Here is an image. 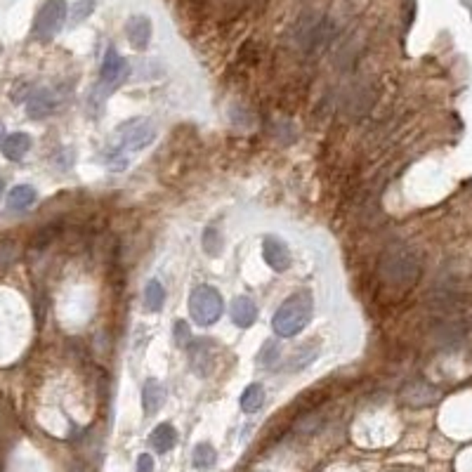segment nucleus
<instances>
[{
  "label": "nucleus",
  "instance_id": "cd10ccee",
  "mask_svg": "<svg viewBox=\"0 0 472 472\" xmlns=\"http://www.w3.org/2000/svg\"><path fill=\"white\" fill-rule=\"evenodd\" d=\"M3 194H5V182L0 180V198H3Z\"/></svg>",
  "mask_w": 472,
  "mask_h": 472
},
{
  "label": "nucleus",
  "instance_id": "2eb2a0df",
  "mask_svg": "<svg viewBox=\"0 0 472 472\" xmlns=\"http://www.w3.org/2000/svg\"><path fill=\"white\" fill-rule=\"evenodd\" d=\"M149 444L154 446V451H156V454H168V451H173V446L177 444L175 428H173L170 423L156 425V428L151 430V435H149Z\"/></svg>",
  "mask_w": 472,
  "mask_h": 472
},
{
  "label": "nucleus",
  "instance_id": "aec40b11",
  "mask_svg": "<svg viewBox=\"0 0 472 472\" xmlns=\"http://www.w3.org/2000/svg\"><path fill=\"white\" fill-rule=\"evenodd\" d=\"M163 302H166L163 283L156 281V279H151L147 283V288H144V305H147V309H149V312H159V309L163 307Z\"/></svg>",
  "mask_w": 472,
  "mask_h": 472
},
{
  "label": "nucleus",
  "instance_id": "ddd939ff",
  "mask_svg": "<svg viewBox=\"0 0 472 472\" xmlns=\"http://www.w3.org/2000/svg\"><path fill=\"white\" fill-rule=\"evenodd\" d=\"M31 149V135L27 133H10L0 142V151L8 161H22Z\"/></svg>",
  "mask_w": 472,
  "mask_h": 472
},
{
  "label": "nucleus",
  "instance_id": "39448f33",
  "mask_svg": "<svg viewBox=\"0 0 472 472\" xmlns=\"http://www.w3.org/2000/svg\"><path fill=\"white\" fill-rule=\"evenodd\" d=\"M116 133H119L121 149H128V151H140L156 140V126L149 119H142V116L121 123Z\"/></svg>",
  "mask_w": 472,
  "mask_h": 472
},
{
  "label": "nucleus",
  "instance_id": "a211bd4d",
  "mask_svg": "<svg viewBox=\"0 0 472 472\" xmlns=\"http://www.w3.org/2000/svg\"><path fill=\"white\" fill-rule=\"evenodd\" d=\"M439 397V392L435 387L425 385V383H413L404 390V399L406 404H413V406H423V404H432L435 399Z\"/></svg>",
  "mask_w": 472,
  "mask_h": 472
},
{
  "label": "nucleus",
  "instance_id": "9b49d317",
  "mask_svg": "<svg viewBox=\"0 0 472 472\" xmlns=\"http://www.w3.org/2000/svg\"><path fill=\"white\" fill-rule=\"evenodd\" d=\"M166 402V387L156 378H147L142 385V409L147 416H154Z\"/></svg>",
  "mask_w": 472,
  "mask_h": 472
},
{
  "label": "nucleus",
  "instance_id": "4be33fe9",
  "mask_svg": "<svg viewBox=\"0 0 472 472\" xmlns=\"http://www.w3.org/2000/svg\"><path fill=\"white\" fill-rule=\"evenodd\" d=\"M201 243H203V250L210 257H217L220 253H222V236H220V231L215 227H208L203 231Z\"/></svg>",
  "mask_w": 472,
  "mask_h": 472
},
{
  "label": "nucleus",
  "instance_id": "f03ea898",
  "mask_svg": "<svg viewBox=\"0 0 472 472\" xmlns=\"http://www.w3.org/2000/svg\"><path fill=\"white\" fill-rule=\"evenodd\" d=\"M314 312V300L307 290L293 293L290 297L281 302V307L276 309L271 316V328L279 338H295L297 333L305 331Z\"/></svg>",
  "mask_w": 472,
  "mask_h": 472
},
{
  "label": "nucleus",
  "instance_id": "7ed1b4c3",
  "mask_svg": "<svg viewBox=\"0 0 472 472\" xmlns=\"http://www.w3.org/2000/svg\"><path fill=\"white\" fill-rule=\"evenodd\" d=\"M378 274L390 286L411 288L420 276V262L409 248H390L380 257Z\"/></svg>",
  "mask_w": 472,
  "mask_h": 472
},
{
  "label": "nucleus",
  "instance_id": "423d86ee",
  "mask_svg": "<svg viewBox=\"0 0 472 472\" xmlns=\"http://www.w3.org/2000/svg\"><path fill=\"white\" fill-rule=\"evenodd\" d=\"M67 12L69 10L64 0H45L34 22V38L50 41L53 36L60 34V29L64 27V19H67Z\"/></svg>",
  "mask_w": 472,
  "mask_h": 472
},
{
  "label": "nucleus",
  "instance_id": "393cba45",
  "mask_svg": "<svg viewBox=\"0 0 472 472\" xmlns=\"http://www.w3.org/2000/svg\"><path fill=\"white\" fill-rule=\"evenodd\" d=\"M173 338H175L177 347H187L191 342V331L184 321H175V331H173Z\"/></svg>",
  "mask_w": 472,
  "mask_h": 472
},
{
  "label": "nucleus",
  "instance_id": "bb28decb",
  "mask_svg": "<svg viewBox=\"0 0 472 472\" xmlns=\"http://www.w3.org/2000/svg\"><path fill=\"white\" fill-rule=\"evenodd\" d=\"M154 458L149 456V454H140L137 456V472H154Z\"/></svg>",
  "mask_w": 472,
  "mask_h": 472
},
{
  "label": "nucleus",
  "instance_id": "f257e3e1",
  "mask_svg": "<svg viewBox=\"0 0 472 472\" xmlns=\"http://www.w3.org/2000/svg\"><path fill=\"white\" fill-rule=\"evenodd\" d=\"M338 34V27L328 15L321 12H305L290 31V41L302 55L307 57H319L331 48L333 38Z\"/></svg>",
  "mask_w": 472,
  "mask_h": 472
},
{
  "label": "nucleus",
  "instance_id": "6ab92c4d",
  "mask_svg": "<svg viewBox=\"0 0 472 472\" xmlns=\"http://www.w3.org/2000/svg\"><path fill=\"white\" fill-rule=\"evenodd\" d=\"M264 404V387L260 383H253L248 385L241 394V399H238V406H241L243 413H257L262 409Z\"/></svg>",
  "mask_w": 472,
  "mask_h": 472
},
{
  "label": "nucleus",
  "instance_id": "412c9836",
  "mask_svg": "<svg viewBox=\"0 0 472 472\" xmlns=\"http://www.w3.org/2000/svg\"><path fill=\"white\" fill-rule=\"evenodd\" d=\"M316 354H319L316 345H312V342H305V345L300 347V352H295L293 357L288 359L286 371H300V368H305L307 364H312V361L316 359Z\"/></svg>",
  "mask_w": 472,
  "mask_h": 472
},
{
  "label": "nucleus",
  "instance_id": "f8f14e48",
  "mask_svg": "<svg viewBox=\"0 0 472 472\" xmlns=\"http://www.w3.org/2000/svg\"><path fill=\"white\" fill-rule=\"evenodd\" d=\"M126 36L128 41H130L133 48L137 50H144L149 41H151V22H149V17H130L126 24Z\"/></svg>",
  "mask_w": 472,
  "mask_h": 472
},
{
  "label": "nucleus",
  "instance_id": "4468645a",
  "mask_svg": "<svg viewBox=\"0 0 472 472\" xmlns=\"http://www.w3.org/2000/svg\"><path fill=\"white\" fill-rule=\"evenodd\" d=\"M255 316H257V307L250 297H245V295L234 297V302H231V321H234V326H238V328L253 326Z\"/></svg>",
  "mask_w": 472,
  "mask_h": 472
},
{
  "label": "nucleus",
  "instance_id": "9d476101",
  "mask_svg": "<svg viewBox=\"0 0 472 472\" xmlns=\"http://www.w3.org/2000/svg\"><path fill=\"white\" fill-rule=\"evenodd\" d=\"M57 107H60V97L50 88H41L27 97V114L31 119H45V116L53 114Z\"/></svg>",
  "mask_w": 472,
  "mask_h": 472
},
{
  "label": "nucleus",
  "instance_id": "dca6fc26",
  "mask_svg": "<svg viewBox=\"0 0 472 472\" xmlns=\"http://www.w3.org/2000/svg\"><path fill=\"white\" fill-rule=\"evenodd\" d=\"M36 198H38V194L31 184H17V187H12L8 194V210L22 213V210L31 208V205L36 203Z\"/></svg>",
  "mask_w": 472,
  "mask_h": 472
},
{
  "label": "nucleus",
  "instance_id": "20e7f679",
  "mask_svg": "<svg viewBox=\"0 0 472 472\" xmlns=\"http://www.w3.org/2000/svg\"><path fill=\"white\" fill-rule=\"evenodd\" d=\"M189 312L198 326H213L224 312V300L213 286H196L189 295Z\"/></svg>",
  "mask_w": 472,
  "mask_h": 472
},
{
  "label": "nucleus",
  "instance_id": "1a4fd4ad",
  "mask_svg": "<svg viewBox=\"0 0 472 472\" xmlns=\"http://www.w3.org/2000/svg\"><path fill=\"white\" fill-rule=\"evenodd\" d=\"M262 257L274 271H286L290 267V250L279 236L262 238Z\"/></svg>",
  "mask_w": 472,
  "mask_h": 472
},
{
  "label": "nucleus",
  "instance_id": "0eeeda50",
  "mask_svg": "<svg viewBox=\"0 0 472 472\" xmlns=\"http://www.w3.org/2000/svg\"><path fill=\"white\" fill-rule=\"evenodd\" d=\"M187 359L196 378H208L217 364V347L213 340H191L187 345Z\"/></svg>",
  "mask_w": 472,
  "mask_h": 472
},
{
  "label": "nucleus",
  "instance_id": "b1692460",
  "mask_svg": "<svg viewBox=\"0 0 472 472\" xmlns=\"http://www.w3.org/2000/svg\"><path fill=\"white\" fill-rule=\"evenodd\" d=\"M279 354H281L279 345H276L274 340H267V342H264V345H262L260 354H257V361H260L262 366H271V364H276Z\"/></svg>",
  "mask_w": 472,
  "mask_h": 472
},
{
  "label": "nucleus",
  "instance_id": "6e6552de",
  "mask_svg": "<svg viewBox=\"0 0 472 472\" xmlns=\"http://www.w3.org/2000/svg\"><path fill=\"white\" fill-rule=\"evenodd\" d=\"M128 76V64L126 60L119 55L116 48H107L104 53V62H102V71H100V79L102 86L107 88H116L119 83Z\"/></svg>",
  "mask_w": 472,
  "mask_h": 472
},
{
  "label": "nucleus",
  "instance_id": "5701e85b",
  "mask_svg": "<svg viewBox=\"0 0 472 472\" xmlns=\"http://www.w3.org/2000/svg\"><path fill=\"white\" fill-rule=\"evenodd\" d=\"M93 10H95V0H79L76 5H71V12H69L71 24H81L83 19H88V15Z\"/></svg>",
  "mask_w": 472,
  "mask_h": 472
},
{
  "label": "nucleus",
  "instance_id": "f3484780",
  "mask_svg": "<svg viewBox=\"0 0 472 472\" xmlns=\"http://www.w3.org/2000/svg\"><path fill=\"white\" fill-rule=\"evenodd\" d=\"M215 463H217L215 446L208 444V442H201V444L194 446V454H191V465H194V468L201 470V472H208V470L215 468Z\"/></svg>",
  "mask_w": 472,
  "mask_h": 472
},
{
  "label": "nucleus",
  "instance_id": "a878e982",
  "mask_svg": "<svg viewBox=\"0 0 472 472\" xmlns=\"http://www.w3.org/2000/svg\"><path fill=\"white\" fill-rule=\"evenodd\" d=\"M104 163L112 168V170H123V168L128 166V159L123 156V149L121 151H114V154H107V159H104Z\"/></svg>",
  "mask_w": 472,
  "mask_h": 472
}]
</instances>
